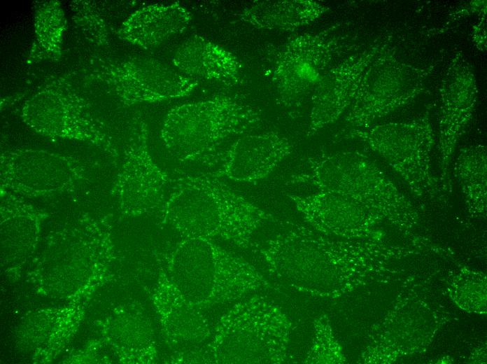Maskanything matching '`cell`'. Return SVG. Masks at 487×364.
I'll list each match as a JSON object with an SVG mask.
<instances>
[{
	"instance_id": "obj_11",
	"label": "cell",
	"mask_w": 487,
	"mask_h": 364,
	"mask_svg": "<svg viewBox=\"0 0 487 364\" xmlns=\"http://www.w3.org/2000/svg\"><path fill=\"white\" fill-rule=\"evenodd\" d=\"M383 47L342 63L331 71L313 97L309 130L316 132L333 122L353 100L365 73Z\"/></svg>"
},
{
	"instance_id": "obj_2",
	"label": "cell",
	"mask_w": 487,
	"mask_h": 364,
	"mask_svg": "<svg viewBox=\"0 0 487 364\" xmlns=\"http://www.w3.org/2000/svg\"><path fill=\"white\" fill-rule=\"evenodd\" d=\"M164 262L165 278L200 311L237 299L263 283L249 263L209 239H183L166 254Z\"/></svg>"
},
{
	"instance_id": "obj_7",
	"label": "cell",
	"mask_w": 487,
	"mask_h": 364,
	"mask_svg": "<svg viewBox=\"0 0 487 364\" xmlns=\"http://www.w3.org/2000/svg\"><path fill=\"white\" fill-rule=\"evenodd\" d=\"M82 174L71 160L55 153L24 150L1 158V191L28 196L54 195L75 186Z\"/></svg>"
},
{
	"instance_id": "obj_10",
	"label": "cell",
	"mask_w": 487,
	"mask_h": 364,
	"mask_svg": "<svg viewBox=\"0 0 487 364\" xmlns=\"http://www.w3.org/2000/svg\"><path fill=\"white\" fill-rule=\"evenodd\" d=\"M288 181L292 185H308L360 202L372 200L375 190L370 166L353 154L309 158L303 170L292 174Z\"/></svg>"
},
{
	"instance_id": "obj_3",
	"label": "cell",
	"mask_w": 487,
	"mask_h": 364,
	"mask_svg": "<svg viewBox=\"0 0 487 364\" xmlns=\"http://www.w3.org/2000/svg\"><path fill=\"white\" fill-rule=\"evenodd\" d=\"M260 120L251 106L216 96L171 108L162 123L160 138L178 161L206 164L229 138L254 129Z\"/></svg>"
},
{
	"instance_id": "obj_14",
	"label": "cell",
	"mask_w": 487,
	"mask_h": 364,
	"mask_svg": "<svg viewBox=\"0 0 487 364\" xmlns=\"http://www.w3.org/2000/svg\"><path fill=\"white\" fill-rule=\"evenodd\" d=\"M161 306L164 329L172 349L192 350L210 335L208 321L202 311L187 302L164 276Z\"/></svg>"
},
{
	"instance_id": "obj_15",
	"label": "cell",
	"mask_w": 487,
	"mask_h": 364,
	"mask_svg": "<svg viewBox=\"0 0 487 364\" xmlns=\"http://www.w3.org/2000/svg\"><path fill=\"white\" fill-rule=\"evenodd\" d=\"M323 7L311 1L262 2L247 10L245 20L264 28L302 26L316 18Z\"/></svg>"
},
{
	"instance_id": "obj_12",
	"label": "cell",
	"mask_w": 487,
	"mask_h": 364,
	"mask_svg": "<svg viewBox=\"0 0 487 364\" xmlns=\"http://www.w3.org/2000/svg\"><path fill=\"white\" fill-rule=\"evenodd\" d=\"M191 20L190 11L176 2L150 5L135 11L124 22L120 36L148 49L184 31Z\"/></svg>"
},
{
	"instance_id": "obj_9",
	"label": "cell",
	"mask_w": 487,
	"mask_h": 364,
	"mask_svg": "<svg viewBox=\"0 0 487 364\" xmlns=\"http://www.w3.org/2000/svg\"><path fill=\"white\" fill-rule=\"evenodd\" d=\"M109 80L125 104L156 102L189 95L197 80L153 59H132L114 65Z\"/></svg>"
},
{
	"instance_id": "obj_5",
	"label": "cell",
	"mask_w": 487,
	"mask_h": 364,
	"mask_svg": "<svg viewBox=\"0 0 487 364\" xmlns=\"http://www.w3.org/2000/svg\"><path fill=\"white\" fill-rule=\"evenodd\" d=\"M429 71L400 62L383 48L365 73L350 120L364 122L388 105L415 97L423 90Z\"/></svg>"
},
{
	"instance_id": "obj_1",
	"label": "cell",
	"mask_w": 487,
	"mask_h": 364,
	"mask_svg": "<svg viewBox=\"0 0 487 364\" xmlns=\"http://www.w3.org/2000/svg\"><path fill=\"white\" fill-rule=\"evenodd\" d=\"M170 183L162 222L183 239L220 238L245 248L258 228L274 220L218 178L176 171Z\"/></svg>"
},
{
	"instance_id": "obj_8",
	"label": "cell",
	"mask_w": 487,
	"mask_h": 364,
	"mask_svg": "<svg viewBox=\"0 0 487 364\" xmlns=\"http://www.w3.org/2000/svg\"><path fill=\"white\" fill-rule=\"evenodd\" d=\"M292 145L275 133L252 134L236 140L224 151H218L206 164L215 178L256 183L266 178L292 153Z\"/></svg>"
},
{
	"instance_id": "obj_13",
	"label": "cell",
	"mask_w": 487,
	"mask_h": 364,
	"mask_svg": "<svg viewBox=\"0 0 487 364\" xmlns=\"http://www.w3.org/2000/svg\"><path fill=\"white\" fill-rule=\"evenodd\" d=\"M181 73L223 83L236 82L239 66L236 57L223 47L201 36L183 42L172 57Z\"/></svg>"
},
{
	"instance_id": "obj_4",
	"label": "cell",
	"mask_w": 487,
	"mask_h": 364,
	"mask_svg": "<svg viewBox=\"0 0 487 364\" xmlns=\"http://www.w3.org/2000/svg\"><path fill=\"white\" fill-rule=\"evenodd\" d=\"M239 304L222 318L205 353L215 363L269 362L287 339L285 318L258 299Z\"/></svg>"
},
{
	"instance_id": "obj_6",
	"label": "cell",
	"mask_w": 487,
	"mask_h": 364,
	"mask_svg": "<svg viewBox=\"0 0 487 364\" xmlns=\"http://www.w3.org/2000/svg\"><path fill=\"white\" fill-rule=\"evenodd\" d=\"M148 132L142 120L134 126L124 164L111 191L128 214L139 215L162 205L170 181L168 174L151 158Z\"/></svg>"
}]
</instances>
